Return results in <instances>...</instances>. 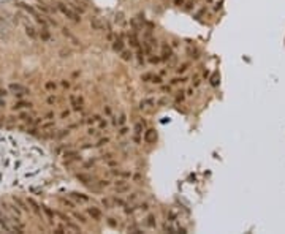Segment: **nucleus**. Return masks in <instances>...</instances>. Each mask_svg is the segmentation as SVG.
<instances>
[{
    "label": "nucleus",
    "instance_id": "1",
    "mask_svg": "<svg viewBox=\"0 0 285 234\" xmlns=\"http://www.w3.org/2000/svg\"><path fill=\"white\" fill-rule=\"evenodd\" d=\"M57 6H59V10L62 11V15L67 16L70 21H73V22H81V15H79V13H76V11L71 8L70 5L59 2V3H57Z\"/></svg>",
    "mask_w": 285,
    "mask_h": 234
},
{
    "label": "nucleus",
    "instance_id": "2",
    "mask_svg": "<svg viewBox=\"0 0 285 234\" xmlns=\"http://www.w3.org/2000/svg\"><path fill=\"white\" fill-rule=\"evenodd\" d=\"M173 57V47L168 44V43H162V60H170Z\"/></svg>",
    "mask_w": 285,
    "mask_h": 234
},
{
    "label": "nucleus",
    "instance_id": "3",
    "mask_svg": "<svg viewBox=\"0 0 285 234\" xmlns=\"http://www.w3.org/2000/svg\"><path fill=\"white\" fill-rule=\"evenodd\" d=\"M155 105H157V100L155 98H152V97L143 98L140 101V109H141V111H144V109H151L152 106H155Z\"/></svg>",
    "mask_w": 285,
    "mask_h": 234
},
{
    "label": "nucleus",
    "instance_id": "4",
    "mask_svg": "<svg viewBox=\"0 0 285 234\" xmlns=\"http://www.w3.org/2000/svg\"><path fill=\"white\" fill-rule=\"evenodd\" d=\"M128 41H130V46H131V47H136V49H140V40H138L136 30H131V32L128 33Z\"/></svg>",
    "mask_w": 285,
    "mask_h": 234
},
{
    "label": "nucleus",
    "instance_id": "5",
    "mask_svg": "<svg viewBox=\"0 0 285 234\" xmlns=\"http://www.w3.org/2000/svg\"><path fill=\"white\" fill-rule=\"evenodd\" d=\"M155 130H152V128H149V130H146L144 132V135H143V139H144V142H147V144H151V142H154L155 141Z\"/></svg>",
    "mask_w": 285,
    "mask_h": 234
},
{
    "label": "nucleus",
    "instance_id": "6",
    "mask_svg": "<svg viewBox=\"0 0 285 234\" xmlns=\"http://www.w3.org/2000/svg\"><path fill=\"white\" fill-rule=\"evenodd\" d=\"M87 214L92 217V220H97V222H98V220H101V210L100 209H97V207H87Z\"/></svg>",
    "mask_w": 285,
    "mask_h": 234
},
{
    "label": "nucleus",
    "instance_id": "7",
    "mask_svg": "<svg viewBox=\"0 0 285 234\" xmlns=\"http://www.w3.org/2000/svg\"><path fill=\"white\" fill-rule=\"evenodd\" d=\"M100 120H101V115H98V114H94V115L87 117V119L81 120V122H79V125H82V123H87V125H94V123H98Z\"/></svg>",
    "mask_w": 285,
    "mask_h": 234
},
{
    "label": "nucleus",
    "instance_id": "8",
    "mask_svg": "<svg viewBox=\"0 0 285 234\" xmlns=\"http://www.w3.org/2000/svg\"><path fill=\"white\" fill-rule=\"evenodd\" d=\"M113 49L116 52H122L124 51V40H122V37H116L113 40Z\"/></svg>",
    "mask_w": 285,
    "mask_h": 234
},
{
    "label": "nucleus",
    "instance_id": "9",
    "mask_svg": "<svg viewBox=\"0 0 285 234\" xmlns=\"http://www.w3.org/2000/svg\"><path fill=\"white\" fill-rule=\"evenodd\" d=\"M111 174L119 177V179H130L131 177V173H128V171H121V169H111Z\"/></svg>",
    "mask_w": 285,
    "mask_h": 234
},
{
    "label": "nucleus",
    "instance_id": "10",
    "mask_svg": "<svg viewBox=\"0 0 285 234\" xmlns=\"http://www.w3.org/2000/svg\"><path fill=\"white\" fill-rule=\"evenodd\" d=\"M90 27H92V30H97V32L103 30V24L98 18H90Z\"/></svg>",
    "mask_w": 285,
    "mask_h": 234
},
{
    "label": "nucleus",
    "instance_id": "11",
    "mask_svg": "<svg viewBox=\"0 0 285 234\" xmlns=\"http://www.w3.org/2000/svg\"><path fill=\"white\" fill-rule=\"evenodd\" d=\"M10 90L15 92V93H27V89L24 86H21V84H11Z\"/></svg>",
    "mask_w": 285,
    "mask_h": 234
},
{
    "label": "nucleus",
    "instance_id": "12",
    "mask_svg": "<svg viewBox=\"0 0 285 234\" xmlns=\"http://www.w3.org/2000/svg\"><path fill=\"white\" fill-rule=\"evenodd\" d=\"M71 196L76 199V201H79V203H87L89 201V196L84 195V193H78V191H73Z\"/></svg>",
    "mask_w": 285,
    "mask_h": 234
},
{
    "label": "nucleus",
    "instance_id": "13",
    "mask_svg": "<svg viewBox=\"0 0 285 234\" xmlns=\"http://www.w3.org/2000/svg\"><path fill=\"white\" fill-rule=\"evenodd\" d=\"M146 226H147V228H152L154 229L155 226H157V218H155V215H147V218H146Z\"/></svg>",
    "mask_w": 285,
    "mask_h": 234
},
{
    "label": "nucleus",
    "instance_id": "14",
    "mask_svg": "<svg viewBox=\"0 0 285 234\" xmlns=\"http://www.w3.org/2000/svg\"><path fill=\"white\" fill-rule=\"evenodd\" d=\"M70 6H71V8H73L76 13H79V15H84V13H86V8L81 5L79 2H71V3H70Z\"/></svg>",
    "mask_w": 285,
    "mask_h": 234
},
{
    "label": "nucleus",
    "instance_id": "15",
    "mask_svg": "<svg viewBox=\"0 0 285 234\" xmlns=\"http://www.w3.org/2000/svg\"><path fill=\"white\" fill-rule=\"evenodd\" d=\"M76 177H78V180H79L81 184H84V185H90V182H92V177L87 176V174H82V173L78 174Z\"/></svg>",
    "mask_w": 285,
    "mask_h": 234
},
{
    "label": "nucleus",
    "instance_id": "16",
    "mask_svg": "<svg viewBox=\"0 0 285 234\" xmlns=\"http://www.w3.org/2000/svg\"><path fill=\"white\" fill-rule=\"evenodd\" d=\"M209 82H211V86H212V87H217V86H219V82H220L219 71H214V73L211 74V79H209Z\"/></svg>",
    "mask_w": 285,
    "mask_h": 234
},
{
    "label": "nucleus",
    "instance_id": "17",
    "mask_svg": "<svg viewBox=\"0 0 285 234\" xmlns=\"http://www.w3.org/2000/svg\"><path fill=\"white\" fill-rule=\"evenodd\" d=\"M101 204L105 206V209H114V207H116L113 198H103V199H101Z\"/></svg>",
    "mask_w": 285,
    "mask_h": 234
},
{
    "label": "nucleus",
    "instance_id": "18",
    "mask_svg": "<svg viewBox=\"0 0 285 234\" xmlns=\"http://www.w3.org/2000/svg\"><path fill=\"white\" fill-rule=\"evenodd\" d=\"M125 122H127V115H125L124 112H122V114H119V117H116V119L113 120V123H114V125H121V127L124 125Z\"/></svg>",
    "mask_w": 285,
    "mask_h": 234
},
{
    "label": "nucleus",
    "instance_id": "19",
    "mask_svg": "<svg viewBox=\"0 0 285 234\" xmlns=\"http://www.w3.org/2000/svg\"><path fill=\"white\" fill-rule=\"evenodd\" d=\"M32 105L30 103H25V101H18L15 106H13V109H15V111H21V109H25V108H30Z\"/></svg>",
    "mask_w": 285,
    "mask_h": 234
},
{
    "label": "nucleus",
    "instance_id": "20",
    "mask_svg": "<svg viewBox=\"0 0 285 234\" xmlns=\"http://www.w3.org/2000/svg\"><path fill=\"white\" fill-rule=\"evenodd\" d=\"M189 79H187L185 76H181V78H174V79H171L170 81V86H177V84H184V82H187Z\"/></svg>",
    "mask_w": 285,
    "mask_h": 234
},
{
    "label": "nucleus",
    "instance_id": "21",
    "mask_svg": "<svg viewBox=\"0 0 285 234\" xmlns=\"http://www.w3.org/2000/svg\"><path fill=\"white\" fill-rule=\"evenodd\" d=\"M189 67H190L189 62H184V63H181V65L176 68V73H177V74H181V73H185L187 70H189Z\"/></svg>",
    "mask_w": 285,
    "mask_h": 234
},
{
    "label": "nucleus",
    "instance_id": "22",
    "mask_svg": "<svg viewBox=\"0 0 285 234\" xmlns=\"http://www.w3.org/2000/svg\"><path fill=\"white\" fill-rule=\"evenodd\" d=\"M67 231H71V232H81L79 226H76L75 223H71L70 220H68V222H67Z\"/></svg>",
    "mask_w": 285,
    "mask_h": 234
},
{
    "label": "nucleus",
    "instance_id": "23",
    "mask_svg": "<svg viewBox=\"0 0 285 234\" xmlns=\"http://www.w3.org/2000/svg\"><path fill=\"white\" fill-rule=\"evenodd\" d=\"M113 201H114V206H119V207H125L127 206V201L121 199L119 196H113Z\"/></svg>",
    "mask_w": 285,
    "mask_h": 234
},
{
    "label": "nucleus",
    "instance_id": "24",
    "mask_svg": "<svg viewBox=\"0 0 285 234\" xmlns=\"http://www.w3.org/2000/svg\"><path fill=\"white\" fill-rule=\"evenodd\" d=\"M189 56L193 59V60H197V59H200V51L197 49V47H189Z\"/></svg>",
    "mask_w": 285,
    "mask_h": 234
},
{
    "label": "nucleus",
    "instance_id": "25",
    "mask_svg": "<svg viewBox=\"0 0 285 234\" xmlns=\"http://www.w3.org/2000/svg\"><path fill=\"white\" fill-rule=\"evenodd\" d=\"M25 32H27V35H29L30 38H37V30L33 29L32 25H25Z\"/></svg>",
    "mask_w": 285,
    "mask_h": 234
},
{
    "label": "nucleus",
    "instance_id": "26",
    "mask_svg": "<svg viewBox=\"0 0 285 234\" xmlns=\"http://www.w3.org/2000/svg\"><path fill=\"white\" fill-rule=\"evenodd\" d=\"M121 57H122V60H125V62H130L131 59H133V54H131L130 51H122V52H121Z\"/></svg>",
    "mask_w": 285,
    "mask_h": 234
},
{
    "label": "nucleus",
    "instance_id": "27",
    "mask_svg": "<svg viewBox=\"0 0 285 234\" xmlns=\"http://www.w3.org/2000/svg\"><path fill=\"white\" fill-rule=\"evenodd\" d=\"M109 138L106 136V138H101V139H98V142L97 144H94V147H103V146H106V144H109Z\"/></svg>",
    "mask_w": 285,
    "mask_h": 234
},
{
    "label": "nucleus",
    "instance_id": "28",
    "mask_svg": "<svg viewBox=\"0 0 285 234\" xmlns=\"http://www.w3.org/2000/svg\"><path fill=\"white\" fill-rule=\"evenodd\" d=\"M106 223H108L109 228H117V226H119V223H117V220L114 217H108L106 218Z\"/></svg>",
    "mask_w": 285,
    "mask_h": 234
},
{
    "label": "nucleus",
    "instance_id": "29",
    "mask_svg": "<svg viewBox=\"0 0 285 234\" xmlns=\"http://www.w3.org/2000/svg\"><path fill=\"white\" fill-rule=\"evenodd\" d=\"M143 127H144V123L143 122H136L135 123V135H138V136H140V135H143Z\"/></svg>",
    "mask_w": 285,
    "mask_h": 234
},
{
    "label": "nucleus",
    "instance_id": "30",
    "mask_svg": "<svg viewBox=\"0 0 285 234\" xmlns=\"http://www.w3.org/2000/svg\"><path fill=\"white\" fill-rule=\"evenodd\" d=\"M73 217H75L76 220H78L79 223H82V225H86V223H87V220H86V217L82 215V214H78V212H75V214H73Z\"/></svg>",
    "mask_w": 285,
    "mask_h": 234
},
{
    "label": "nucleus",
    "instance_id": "31",
    "mask_svg": "<svg viewBox=\"0 0 285 234\" xmlns=\"http://www.w3.org/2000/svg\"><path fill=\"white\" fill-rule=\"evenodd\" d=\"M163 231H166V232H177L179 228H176V226H173V225H168V223H166V225L163 226Z\"/></svg>",
    "mask_w": 285,
    "mask_h": 234
},
{
    "label": "nucleus",
    "instance_id": "32",
    "mask_svg": "<svg viewBox=\"0 0 285 234\" xmlns=\"http://www.w3.org/2000/svg\"><path fill=\"white\" fill-rule=\"evenodd\" d=\"M128 190H130V187H128L127 184H125V185H119V187H116V193L117 195H119V193H125V191H128Z\"/></svg>",
    "mask_w": 285,
    "mask_h": 234
},
{
    "label": "nucleus",
    "instance_id": "33",
    "mask_svg": "<svg viewBox=\"0 0 285 234\" xmlns=\"http://www.w3.org/2000/svg\"><path fill=\"white\" fill-rule=\"evenodd\" d=\"M62 32H64V35H65V37H68V38H70V40L73 41V44H79V43H78V40H76V38L71 35V33L68 32V29H62Z\"/></svg>",
    "mask_w": 285,
    "mask_h": 234
},
{
    "label": "nucleus",
    "instance_id": "34",
    "mask_svg": "<svg viewBox=\"0 0 285 234\" xmlns=\"http://www.w3.org/2000/svg\"><path fill=\"white\" fill-rule=\"evenodd\" d=\"M100 135V130L98 128H94V127H90L87 130V136H98Z\"/></svg>",
    "mask_w": 285,
    "mask_h": 234
},
{
    "label": "nucleus",
    "instance_id": "35",
    "mask_svg": "<svg viewBox=\"0 0 285 234\" xmlns=\"http://www.w3.org/2000/svg\"><path fill=\"white\" fill-rule=\"evenodd\" d=\"M136 56H138V62H140L141 65H144V51L141 49V47H140V49H138Z\"/></svg>",
    "mask_w": 285,
    "mask_h": 234
},
{
    "label": "nucleus",
    "instance_id": "36",
    "mask_svg": "<svg viewBox=\"0 0 285 234\" xmlns=\"http://www.w3.org/2000/svg\"><path fill=\"white\" fill-rule=\"evenodd\" d=\"M152 76H154L152 73H144V74H141V81H143V82H151V81H152Z\"/></svg>",
    "mask_w": 285,
    "mask_h": 234
},
{
    "label": "nucleus",
    "instance_id": "37",
    "mask_svg": "<svg viewBox=\"0 0 285 234\" xmlns=\"http://www.w3.org/2000/svg\"><path fill=\"white\" fill-rule=\"evenodd\" d=\"M135 207H136V210L140 209V210H144V212H146V210H149V204H147V203H140V204H136Z\"/></svg>",
    "mask_w": 285,
    "mask_h": 234
},
{
    "label": "nucleus",
    "instance_id": "38",
    "mask_svg": "<svg viewBox=\"0 0 285 234\" xmlns=\"http://www.w3.org/2000/svg\"><path fill=\"white\" fill-rule=\"evenodd\" d=\"M152 84H162V82H163V79H162V76H160V74H154V76H152Z\"/></svg>",
    "mask_w": 285,
    "mask_h": 234
},
{
    "label": "nucleus",
    "instance_id": "39",
    "mask_svg": "<svg viewBox=\"0 0 285 234\" xmlns=\"http://www.w3.org/2000/svg\"><path fill=\"white\" fill-rule=\"evenodd\" d=\"M138 198H140V193H131V195H128V198H127V203H135Z\"/></svg>",
    "mask_w": 285,
    "mask_h": 234
},
{
    "label": "nucleus",
    "instance_id": "40",
    "mask_svg": "<svg viewBox=\"0 0 285 234\" xmlns=\"http://www.w3.org/2000/svg\"><path fill=\"white\" fill-rule=\"evenodd\" d=\"M184 98H185V92L181 90V92H177V93H176V101H177V103H182V101H184Z\"/></svg>",
    "mask_w": 285,
    "mask_h": 234
},
{
    "label": "nucleus",
    "instance_id": "41",
    "mask_svg": "<svg viewBox=\"0 0 285 234\" xmlns=\"http://www.w3.org/2000/svg\"><path fill=\"white\" fill-rule=\"evenodd\" d=\"M62 203H64L65 206H68L70 209H75L76 207V204L73 203V201H70V199H65V198H62Z\"/></svg>",
    "mask_w": 285,
    "mask_h": 234
},
{
    "label": "nucleus",
    "instance_id": "42",
    "mask_svg": "<svg viewBox=\"0 0 285 234\" xmlns=\"http://www.w3.org/2000/svg\"><path fill=\"white\" fill-rule=\"evenodd\" d=\"M127 133H128V128H127V127H124V125L119 128V132H117V135H119V136H125Z\"/></svg>",
    "mask_w": 285,
    "mask_h": 234
},
{
    "label": "nucleus",
    "instance_id": "43",
    "mask_svg": "<svg viewBox=\"0 0 285 234\" xmlns=\"http://www.w3.org/2000/svg\"><path fill=\"white\" fill-rule=\"evenodd\" d=\"M149 62H151V63H154V65H155V63H160L162 59H160V57H154V56H151V57H149Z\"/></svg>",
    "mask_w": 285,
    "mask_h": 234
},
{
    "label": "nucleus",
    "instance_id": "44",
    "mask_svg": "<svg viewBox=\"0 0 285 234\" xmlns=\"http://www.w3.org/2000/svg\"><path fill=\"white\" fill-rule=\"evenodd\" d=\"M101 158L105 161H108V160H111V158H114V154L113 152H108V154H105V155H101Z\"/></svg>",
    "mask_w": 285,
    "mask_h": 234
},
{
    "label": "nucleus",
    "instance_id": "45",
    "mask_svg": "<svg viewBox=\"0 0 285 234\" xmlns=\"http://www.w3.org/2000/svg\"><path fill=\"white\" fill-rule=\"evenodd\" d=\"M43 210H45V214H46V215H48V217H49V218H51V220H52V218H54V214H52V210H51V209H49V207H43Z\"/></svg>",
    "mask_w": 285,
    "mask_h": 234
},
{
    "label": "nucleus",
    "instance_id": "46",
    "mask_svg": "<svg viewBox=\"0 0 285 234\" xmlns=\"http://www.w3.org/2000/svg\"><path fill=\"white\" fill-rule=\"evenodd\" d=\"M193 8H195V2H187V3H185V10H187V11H190V10H193Z\"/></svg>",
    "mask_w": 285,
    "mask_h": 234
},
{
    "label": "nucleus",
    "instance_id": "47",
    "mask_svg": "<svg viewBox=\"0 0 285 234\" xmlns=\"http://www.w3.org/2000/svg\"><path fill=\"white\" fill-rule=\"evenodd\" d=\"M98 185H100V187H109L111 182H109V180H100V182H98Z\"/></svg>",
    "mask_w": 285,
    "mask_h": 234
},
{
    "label": "nucleus",
    "instance_id": "48",
    "mask_svg": "<svg viewBox=\"0 0 285 234\" xmlns=\"http://www.w3.org/2000/svg\"><path fill=\"white\" fill-rule=\"evenodd\" d=\"M98 127H100V128H106V127H108V122L101 119V120L98 122Z\"/></svg>",
    "mask_w": 285,
    "mask_h": 234
},
{
    "label": "nucleus",
    "instance_id": "49",
    "mask_svg": "<svg viewBox=\"0 0 285 234\" xmlns=\"http://www.w3.org/2000/svg\"><path fill=\"white\" fill-rule=\"evenodd\" d=\"M201 84V79L198 78V76H195V81H193V89H195V87H198Z\"/></svg>",
    "mask_w": 285,
    "mask_h": 234
},
{
    "label": "nucleus",
    "instance_id": "50",
    "mask_svg": "<svg viewBox=\"0 0 285 234\" xmlns=\"http://www.w3.org/2000/svg\"><path fill=\"white\" fill-rule=\"evenodd\" d=\"M108 166H117V161L114 158H111V160H108Z\"/></svg>",
    "mask_w": 285,
    "mask_h": 234
},
{
    "label": "nucleus",
    "instance_id": "51",
    "mask_svg": "<svg viewBox=\"0 0 285 234\" xmlns=\"http://www.w3.org/2000/svg\"><path fill=\"white\" fill-rule=\"evenodd\" d=\"M46 89H55V82H46Z\"/></svg>",
    "mask_w": 285,
    "mask_h": 234
},
{
    "label": "nucleus",
    "instance_id": "52",
    "mask_svg": "<svg viewBox=\"0 0 285 234\" xmlns=\"http://www.w3.org/2000/svg\"><path fill=\"white\" fill-rule=\"evenodd\" d=\"M203 13H206V8H201L197 15H195V18H201V15H203Z\"/></svg>",
    "mask_w": 285,
    "mask_h": 234
},
{
    "label": "nucleus",
    "instance_id": "53",
    "mask_svg": "<svg viewBox=\"0 0 285 234\" xmlns=\"http://www.w3.org/2000/svg\"><path fill=\"white\" fill-rule=\"evenodd\" d=\"M55 101H57V97H54V95L48 98V103H51V105H52V103H55Z\"/></svg>",
    "mask_w": 285,
    "mask_h": 234
},
{
    "label": "nucleus",
    "instance_id": "54",
    "mask_svg": "<svg viewBox=\"0 0 285 234\" xmlns=\"http://www.w3.org/2000/svg\"><path fill=\"white\" fill-rule=\"evenodd\" d=\"M185 95H187V97H192V95H193V87H192V89H187V90H185Z\"/></svg>",
    "mask_w": 285,
    "mask_h": 234
},
{
    "label": "nucleus",
    "instance_id": "55",
    "mask_svg": "<svg viewBox=\"0 0 285 234\" xmlns=\"http://www.w3.org/2000/svg\"><path fill=\"white\" fill-rule=\"evenodd\" d=\"M165 103H168V100H166V98H160V100H157V105H165Z\"/></svg>",
    "mask_w": 285,
    "mask_h": 234
},
{
    "label": "nucleus",
    "instance_id": "56",
    "mask_svg": "<svg viewBox=\"0 0 285 234\" xmlns=\"http://www.w3.org/2000/svg\"><path fill=\"white\" fill-rule=\"evenodd\" d=\"M68 115H70V111H68V109H67V111H64V112H62V119H67Z\"/></svg>",
    "mask_w": 285,
    "mask_h": 234
},
{
    "label": "nucleus",
    "instance_id": "57",
    "mask_svg": "<svg viewBox=\"0 0 285 234\" xmlns=\"http://www.w3.org/2000/svg\"><path fill=\"white\" fill-rule=\"evenodd\" d=\"M170 89H171V86H163L162 90H163V92H170Z\"/></svg>",
    "mask_w": 285,
    "mask_h": 234
},
{
    "label": "nucleus",
    "instance_id": "58",
    "mask_svg": "<svg viewBox=\"0 0 285 234\" xmlns=\"http://www.w3.org/2000/svg\"><path fill=\"white\" fill-rule=\"evenodd\" d=\"M49 127H54V122H48V123H45V128H49Z\"/></svg>",
    "mask_w": 285,
    "mask_h": 234
},
{
    "label": "nucleus",
    "instance_id": "59",
    "mask_svg": "<svg viewBox=\"0 0 285 234\" xmlns=\"http://www.w3.org/2000/svg\"><path fill=\"white\" fill-rule=\"evenodd\" d=\"M90 147H94V146H92V144H84V146H82L81 149H90Z\"/></svg>",
    "mask_w": 285,
    "mask_h": 234
},
{
    "label": "nucleus",
    "instance_id": "60",
    "mask_svg": "<svg viewBox=\"0 0 285 234\" xmlns=\"http://www.w3.org/2000/svg\"><path fill=\"white\" fill-rule=\"evenodd\" d=\"M62 86H64V87H70V82H68V81H64V82H62Z\"/></svg>",
    "mask_w": 285,
    "mask_h": 234
},
{
    "label": "nucleus",
    "instance_id": "61",
    "mask_svg": "<svg viewBox=\"0 0 285 234\" xmlns=\"http://www.w3.org/2000/svg\"><path fill=\"white\" fill-rule=\"evenodd\" d=\"M174 3H176V5H182L184 0H174Z\"/></svg>",
    "mask_w": 285,
    "mask_h": 234
},
{
    "label": "nucleus",
    "instance_id": "62",
    "mask_svg": "<svg viewBox=\"0 0 285 234\" xmlns=\"http://www.w3.org/2000/svg\"><path fill=\"white\" fill-rule=\"evenodd\" d=\"M219 10H220V3H217V5L214 6V11H219Z\"/></svg>",
    "mask_w": 285,
    "mask_h": 234
},
{
    "label": "nucleus",
    "instance_id": "63",
    "mask_svg": "<svg viewBox=\"0 0 285 234\" xmlns=\"http://www.w3.org/2000/svg\"><path fill=\"white\" fill-rule=\"evenodd\" d=\"M214 2V0H206V3H212Z\"/></svg>",
    "mask_w": 285,
    "mask_h": 234
}]
</instances>
